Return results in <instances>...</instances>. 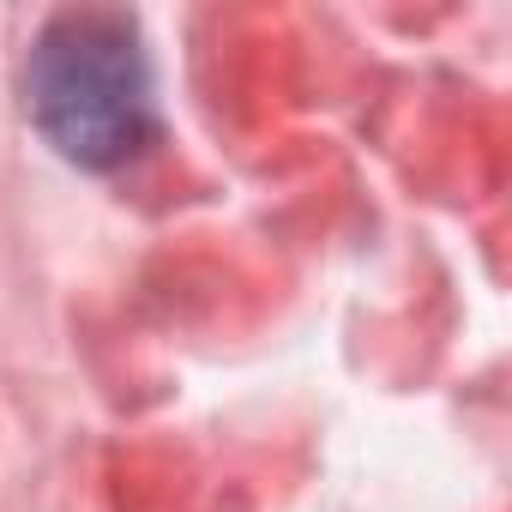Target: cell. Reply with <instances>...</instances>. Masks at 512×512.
Masks as SVG:
<instances>
[{
    "mask_svg": "<svg viewBox=\"0 0 512 512\" xmlns=\"http://www.w3.org/2000/svg\"><path fill=\"white\" fill-rule=\"evenodd\" d=\"M25 109L37 133L79 169H115L139 157L157 127L139 25L115 7L55 13L25 61Z\"/></svg>",
    "mask_w": 512,
    "mask_h": 512,
    "instance_id": "obj_1",
    "label": "cell"
}]
</instances>
